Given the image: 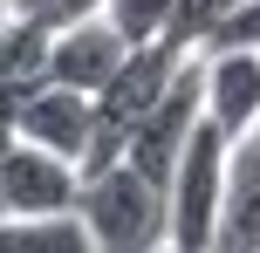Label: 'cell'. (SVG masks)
Wrapping results in <instances>:
<instances>
[{
  "instance_id": "cell-1",
  "label": "cell",
  "mask_w": 260,
  "mask_h": 253,
  "mask_svg": "<svg viewBox=\"0 0 260 253\" xmlns=\"http://www.w3.org/2000/svg\"><path fill=\"white\" fill-rule=\"evenodd\" d=\"M76 212L96 233V253H157V246H171V199L130 158H117V164L82 178Z\"/></svg>"
},
{
  "instance_id": "cell-2",
  "label": "cell",
  "mask_w": 260,
  "mask_h": 253,
  "mask_svg": "<svg viewBox=\"0 0 260 253\" xmlns=\"http://www.w3.org/2000/svg\"><path fill=\"white\" fill-rule=\"evenodd\" d=\"M226 171H233V137L212 117L192 123L185 158L171 171L165 199H171V246L165 253H212L219 240V205H226Z\"/></svg>"
},
{
  "instance_id": "cell-3",
  "label": "cell",
  "mask_w": 260,
  "mask_h": 253,
  "mask_svg": "<svg viewBox=\"0 0 260 253\" xmlns=\"http://www.w3.org/2000/svg\"><path fill=\"white\" fill-rule=\"evenodd\" d=\"M14 137H27V144L82 164V178H89V158H96V96L62 89V82H41V89H27L21 103H14Z\"/></svg>"
},
{
  "instance_id": "cell-4",
  "label": "cell",
  "mask_w": 260,
  "mask_h": 253,
  "mask_svg": "<svg viewBox=\"0 0 260 253\" xmlns=\"http://www.w3.org/2000/svg\"><path fill=\"white\" fill-rule=\"evenodd\" d=\"M123 62H130V41L103 21V14L55 27V41H48V82L82 89V96H103L110 82H117V68H123Z\"/></svg>"
},
{
  "instance_id": "cell-5",
  "label": "cell",
  "mask_w": 260,
  "mask_h": 253,
  "mask_svg": "<svg viewBox=\"0 0 260 253\" xmlns=\"http://www.w3.org/2000/svg\"><path fill=\"white\" fill-rule=\"evenodd\" d=\"M199 110H206L233 144L253 137L260 130V55H247V48H206L199 55Z\"/></svg>"
},
{
  "instance_id": "cell-6",
  "label": "cell",
  "mask_w": 260,
  "mask_h": 253,
  "mask_svg": "<svg viewBox=\"0 0 260 253\" xmlns=\"http://www.w3.org/2000/svg\"><path fill=\"white\" fill-rule=\"evenodd\" d=\"M76 199H82V164H69V158H55V151L14 137V151H7V212L14 219L76 212ZM7 212H0V219H7Z\"/></svg>"
},
{
  "instance_id": "cell-7",
  "label": "cell",
  "mask_w": 260,
  "mask_h": 253,
  "mask_svg": "<svg viewBox=\"0 0 260 253\" xmlns=\"http://www.w3.org/2000/svg\"><path fill=\"white\" fill-rule=\"evenodd\" d=\"M212 253H260V130L233 144L226 171V205H219V240Z\"/></svg>"
},
{
  "instance_id": "cell-8",
  "label": "cell",
  "mask_w": 260,
  "mask_h": 253,
  "mask_svg": "<svg viewBox=\"0 0 260 253\" xmlns=\"http://www.w3.org/2000/svg\"><path fill=\"white\" fill-rule=\"evenodd\" d=\"M0 253H96V233L82 212H41V219H0Z\"/></svg>"
},
{
  "instance_id": "cell-9",
  "label": "cell",
  "mask_w": 260,
  "mask_h": 253,
  "mask_svg": "<svg viewBox=\"0 0 260 253\" xmlns=\"http://www.w3.org/2000/svg\"><path fill=\"white\" fill-rule=\"evenodd\" d=\"M103 21L117 27L130 48H144V41H165V34H171L178 0H103Z\"/></svg>"
},
{
  "instance_id": "cell-10",
  "label": "cell",
  "mask_w": 260,
  "mask_h": 253,
  "mask_svg": "<svg viewBox=\"0 0 260 253\" xmlns=\"http://www.w3.org/2000/svg\"><path fill=\"white\" fill-rule=\"evenodd\" d=\"M206 48H247V55H260V0H240V7L212 27ZM206 48H199V55H206Z\"/></svg>"
},
{
  "instance_id": "cell-11",
  "label": "cell",
  "mask_w": 260,
  "mask_h": 253,
  "mask_svg": "<svg viewBox=\"0 0 260 253\" xmlns=\"http://www.w3.org/2000/svg\"><path fill=\"white\" fill-rule=\"evenodd\" d=\"M14 14H21V21H41V27L55 34V27H69V21L103 14V0H14Z\"/></svg>"
},
{
  "instance_id": "cell-12",
  "label": "cell",
  "mask_w": 260,
  "mask_h": 253,
  "mask_svg": "<svg viewBox=\"0 0 260 253\" xmlns=\"http://www.w3.org/2000/svg\"><path fill=\"white\" fill-rule=\"evenodd\" d=\"M7 151H14V123L0 117V212H7Z\"/></svg>"
},
{
  "instance_id": "cell-13",
  "label": "cell",
  "mask_w": 260,
  "mask_h": 253,
  "mask_svg": "<svg viewBox=\"0 0 260 253\" xmlns=\"http://www.w3.org/2000/svg\"><path fill=\"white\" fill-rule=\"evenodd\" d=\"M7 21H14V0H0V27H7Z\"/></svg>"
}]
</instances>
